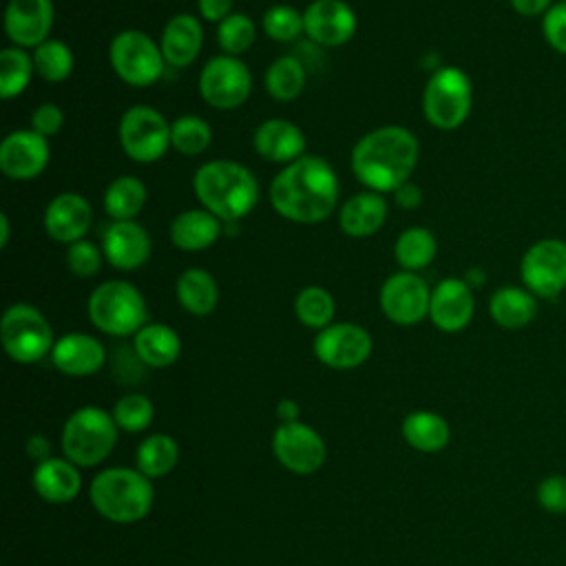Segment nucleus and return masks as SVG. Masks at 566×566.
Listing matches in <instances>:
<instances>
[{
	"label": "nucleus",
	"mask_w": 566,
	"mask_h": 566,
	"mask_svg": "<svg viewBox=\"0 0 566 566\" xmlns=\"http://www.w3.org/2000/svg\"><path fill=\"white\" fill-rule=\"evenodd\" d=\"M276 416H279L281 424H283V422H296V420H298V405H296V400L283 398V400L276 405Z\"/></svg>",
	"instance_id": "nucleus-51"
},
{
	"label": "nucleus",
	"mask_w": 566,
	"mask_h": 566,
	"mask_svg": "<svg viewBox=\"0 0 566 566\" xmlns=\"http://www.w3.org/2000/svg\"><path fill=\"white\" fill-rule=\"evenodd\" d=\"M192 190L201 208L223 223H237L259 203V181L254 172L234 159H210L192 175Z\"/></svg>",
	"instance_id": "nucleus-3"
},
{
	"label": "nucleus",
	"mask_w": 566,
	"mask_h": 566,
	"mask_svg": "<svg viewBox=\"0 0 566 566\" xmlns=\"http://www.w3.org/2000/svg\"><path fill=\"white\" fill-rule=\"evenodd\" d=\"M93 509L115 524H133L144 520L155 500L153 482L139 469L111 467L99 471L88 486Z\"/></svg>",
	"instance_id": "nucleus-4"
},
{
	"label": "nucleus",
	"mask_w": 566,
	"mask_h": 566,
	"mask_svg": "<svg viewBox=\"0 0 566 566\" xmlns=\"http://www.w3.org/2000/svg\"><path fill=\"white\" fill-rule=\"evenodd\" d=\"M64 126V113L53 102H42L31 111V128L42 137H55Z\"/></svg>",
	"instance_id": "nucleus-46"
},
{
	"label": "nucleus",
	"mask_w": 566,
	"mask_h": 566,
	"mask_svg": "<svg viewBox=\"0 0 566 566\" xmlns=\"http://www.w3.org/2000/svg\"><path fill=\"white\" fill-rule=\"evenodd\" d=\"M418 157V137L400 124H387L365 133L354 144L349 168L365 190L385 195L409 181Z\"/></svg>",
	"instance_id": "nucleus-2"
},
{
	"label": "nucleus",
	"mask_w": 566,
	"mask_h": 566,
	"mask_svg": "<svg viewBox=\"0 0 566 566\" xmlns=\"http://www.w3.org/2000/svg\"><path fill=\"white\" fill-rule=\"evenodd\" d=\"M305 35L325 49L347 44L356 29L358 18L356 11L345 0H312L303 9Z\"/></svg>",
	"instance_id": "nucleus-17"
},
{
	"label": "nucleus",
	"mask_w": 566,
	"mask_h": 566,
	"mask_svg": "<svg viewBox=\"0 0 566 566\" xmlns=\"http://www.w3.org/2000/svg\"><path fill=\"white\" fill-rule=\"evenodd\" d=\"M199 15L208 22H223L232 11V0H197Z\"/></svg>",
	"instance_id": "nucleus-47"
},
{
	"label": "nucleus",
	"mask_w": 566,
	"mask_h": 566,
	"mask_svg": "<svg viewBox=\"0 0 566 566\" xmlns=\"http://www.w3.org/2000/svg\"><path fill=\"white\" fill-rule=\"evenodd\" d=\"M102 245H95L88 239H80L71 245H66V268L77 279H93L99 274L104 263Z\"/></svg>",
	"instance_id": "nucleus-43"
},
{
	"label": "nucleus",
	"mask_w": 566,
	"mask_h": 566,
	"mask_svg": "<svg viewBox=\"0 0 566 566\" xmlns=\"http://www.w3.org/2000/svg\"><path fill=\"white\" fill-rule=\"evenodd\" d=\"M102 252L104 259L122 272H130L142 268L153 252L150 234L148 230L137 223L135 219L130 221H111L106 230L102 232Z\"/></svg>",
	"instance_id": "nucleus-20"
},
{
	"label": "nucleus",
	"mask_w": 566,
	"mask_h": 566,
	"mask_svg": "<svg viewBox=\"0 0 566 566\" xmlns=\"http://www.w3.org/2000/svg\"><path fill=\"white\" fill-rule=\"evenodd\" d=\"M438 254L436 234L429 228L413 226L398 234L394 243V256L402 270L418 272L427 268Z\"/></svg>",
	"instance_id": "nucleus-35"
},
{
	"label": "nucleus",
	"mask_w": 566,
	"mask_h": 566,
	"mask_svg": "<svg viewBox=\"0 0 566 566\" xmlns=\"http://www.w3.org/2000/svg\"><path fill=\"white\" fill-rule=\"evenodd\" d=\"M252 73L241 57L214 55L199 71V93L217 111H232L248 102Z\"/></svg>",
	"instance_id": "nucleus-11"
},
{
	"label": "nucleus",
	"mask_w": 566,
	"mask_h": 566,
	"mask_svg": "<svg viewBox=\"0 0 566 566\" xmlns=\"http://www.w3.org/2000/svg\"><path fill=\"white\" fill-rule=\"evenodd\" d=\"M91 323L108 336H135L148 323L146 298L137 285L124 279L99 283L86 301Z\"/></svg>",
	"instance_id": "nucleus-5"
},
{
	"label": "nucleus",
	"mask_w": 566,
	"mask_h": 566,
	"mask_svg": "<svg viewBox=\"0 0 566 566\" xmlns=\"http://www.w3.org/2000/svg\"><path fill=\"white\" fill-rule=\"evenodd\" d=\"M431 287L429 283L409 270H398L389 274L378 292V305L385 318L396 325L409 327L429 318Z\"/></svg>",
	"instance_id": "nucleus-13"
},
{
	"label": "nucleus",
	"mask_w": 566,
	"mask_h": 566,
	"mask_svg": "<svg viewBox=\"0 0 566 566\" xmlns=\"http://www.w3.org/2000/svg\"><path fill=\"white\" fill-rule=\"evenodd\" d=\"M402 438L409 447H413L416 451L422 453H436L442 451L449 440H451V429L449 422L436 413V411H411L405 420H402Z\"/></svg>",
	"instance_id": "nucleus-31"
},
{
	"label": "nucleus",
	"mask_w": 566,
	"mask_h": 566,
	"mask_svg": "<svg viewBox=\"0 0 566 566\" xmlns=\"http://www.w3.org/2000/svg\"><path fill=\"white\" fill-rule=\"evenodd\" d=\"M256 40V27L252 22V18H248L245 13H230L223 22L217 24V44L221 49V53L226 55H243L245 51L252 49Z\"/></svg>",
	"instance_id": "nucleus-41"
},
{
	"label": "nucleus",
	"mask_w": 566,
	"mask_h": 566,
	"mask_svg": "<svg viewBox=\"0 0 566 566\" xmlns=\"http://www.w3.org/2000/svg\"><path fill=\"white\" fill-rule=\"evenodd\" d=\"M51 360L57 371L82 378L97 374L106 363V347L99 338L84 334V332H71L55 340L51 349Z\"/></svg>",
	"instance_id": "nucleus-23"
},
{
	"label": "nucleus",
	"mask_w": 566,
	"mask_h": 566,
	"mask_svg": "<svg viewBox=\"0 0 566 566\" xmlns=\"http://www.w3.org/2000/svg\"><path fill=\"white\" fill-rule=\"evenodd\" d=\"M133 349L144 363V367L164 369L170 367L181 354L179 334L166 323H146L133 336Z\"/></svg>",
	"instance_id": "nucleus-29"
},
{
	"label": "nucleus",
	"mask_w": 566,
	"mask_h": 566,
	"mask_svg": "<svg viewBox=\"0 0 566 566\" xmlns=\"http://www.w3.org/2000/svg\"><path fill=\"white\" fill-rule=\"evenodd\" d=\"M164 60L172 69L190 66L203 46V27L192 13L172 15L159 38Z\"/></svg>",
	"instance_id": "nucleus-24"
},
{
	"label": "nucleus",
	"mask_w": 566,
	"mask_h": 566,
	"mask_svg": "<svg viewBox=\"0 0 566 566\" xmlns=\"http://www.w3.org/2000/svg\"><path fill=\"white\" fill-rule=\"evenodd\" d=\"M223 221L206 208H190L179 212L168 228L170 241L184 252H201L219 241Z\"/></svg>",
	"instance_id": "nucleus-26"
},
{
	"label": "nucleus",
	"mask_w": 566,
	"mask_h": 566,
	"mask_svg": "<svg viewBox=\"0 0 566 566\" xmlns=\"http://www.w3.org/2000/svg\"><path fill=\"white\" fill-rule=\"evenodd\" d=\"M489 314L502 329H524L537 316V296L524 285H502L489 298Z\"/></svg>",
	"instance_id": "nucleus-28"
},
{
	"label": "nucleus",
	"mask_w": 566,
	"mask_h": 566,
	"mask_svg": "<svg viewBox=\"0 0 566 566\" xmlns=\"http://www.w3.org/2000/svg\"><path fill=\"white\" fill-rule=\"evenodd\" d=\"M542 35L553 51L566 55V0L555 2L542 15Z\"/></svg>",
	"instance_id": "nucleus-45"
},
{
	"label": "nucleus",
	"mask_w": 566,
	"mask_h": 566,
	"mask_svg": "<svg viewBox=\"0 0 566 566\" xmlns=\"http://www.w3.org/2000/svg\"><path fill=\"white\" fill-rule=\"evenodd\" d=\"M473 106V84L458 66L436 69L422 91V113L440 130L462 126Z\"/></svg>",
	"instance_id": "nucleus-7"
},
{
	"label": "nucleus",
	"mask_w": 566,
	"mask_h": 566,
	"mask_svg": "<svg viewBox=\"0 0 566 566\" xmlns=\"http://www.w3.org/2000/svg\"><path fill=\"white\" fill-rule=\"evenodd\" d=\"M42 223L49 239L71 245L86 237L93 223V208L80 192H60L46 203Z\"/></svg>",
	"instance_id": "nucleus-21"
},
{
	"label": "nucleus",
	"mask_w": 566,
	"mask_h": 566,
	"mask_svg": "<svg viewBox=\"0 0 566 566\" xmlns=\"http://www.w3.org/2000/svg\"><path fill=\"white\" fill-rule=\"evenodd\" d=\"M35 73L33 57L27 49L20 46H4L0 51V97L13 99L27 91L31 77Z\"/></svg>",
	"instance_id": "nucleus-37"
},
{
	"label": "nucleus",
	"mask_w": 566,
	"mask_h": 566,
	"mask_svg": "<svg viewBox=\"0 0 566 566\" xmlns=\"http://www.w3.org/2000/svg\"><path fill=\"white\" fill-rule=\"evenodd\" d=\"M55 22L53 0H9L4 9V33L20 49H35L51 38Z\"/></svg>",
	"instance_id": "nucleus-18"
},
{
	"label": "nucleus",
	"mask_w": 566,
	"mask_h": 566,
	"mask_svg": "<svg viewBox=\"0 0 566 566\" xmlns=\"http://www.w3.org/2000/svg\"><path fill=\"white\" fill-rule=\"evenodd\" d=\"M272 453L287 471L296 475H310L323 467L327 449L316 429L296 420L276 427L272 436Z\"/></svg>",
	"instance_id": "nucleus-14"
},
{
	"label": "nucleus",
	"mask_w": 566,
	"mask_h": 566,
	"mask_svg": "<svg viewBox=\"0 0 566 566\" xmlns=\"http://www.w3.org/2000/svg\"><path fill=\"white\" fill-rule=\"evenodd\" d=\"M51 159L49 139L33 128H20L0 142V172L15 181H27L44 172Z\"/></svg>",
	"instance_id": "nucleus-16"
},
{
	"label": "nucleus",
	"mask_w": 566,
	"mask_h": 566,
	"mask_svg": "<svg viewBox=\"0 0 566 566\" xmlns=\"http://www.w3.org/2000/svg\"><path fill=\"white\" fill-rule=\"evenodd\" d=\"M179 462V444L168 433H153L139 442L135 451V469H139L146 478L157 480L168 475Z\"/></svg>",
	"instance_id": "nucleus-34"
},
{
	"label": "nucleus",
	"mask_w": 566,
	"mask_h": 566,
	"mask_svg": "<svg viewBox=\"0 0 566 566\" xmlns=\"http://www.w3.org/2000/svg\"><path fill=\"white\" fill-rule=\"evenodd\" d=\"M338 175L325 157L303 155L270 181V203L287 221L314 226L332 217L338 203Z\"/></svg>",
	"instance_id": "nucleus-1"
},
{
	"label": "nucleus",
	"mask_w": 566,
	"mask_h": 566,
	"mask_svg": "<svg viewBox=\"0 0 566 566\" xmlns=\"http://www.w3.org/2000/svg\"><path fill=\"white\" fill-rule=\"evenodd\" d=\"M179 305L192 316H208L219 303L217 279L206 268H186L175 283Z\"/></svg>",
	"instance_id": "nucleus-30"
},
{
	"label": "nucleus",
	"mask_w": 566,
	"mask_h": 566,
	"mask_svg": "<svg viewBox=\"0 0 566 566\" xmlns=\"http://www.w3.org/2000/svg\"><path fill=\"white\" fill-rule=\"evenodd\" d=\"M146 199H148L146 184L139 177L119 175L106 186L102 206L113 221H130L144 210Z\"/></svg>",
	"instance_id": "nucleus-32"
},
{
	"label": "nucleus",
	"mask_w": 566,
	"mask_h": 566,
	"mask_svg": "<svg viewBox=\"0 0 566 566\" xmlns=\"http://www.w3.org/2000/svg\"><path fill=\"white\" fill-rule=\"evenodd\" d=\"M33 489L35 493L51 502L64 504L77 497L82 489L80 467L66 458H49L33 469Z\"/></svg>",
	"instance_id": "nucleus-27"
},
{
	"label": "nucleus",
	"mask_w": 566,
	"mask_h": 566,
	"mask_svg": "<svg viewBox=\"0 0 566 566\" xmlns=\"http://www.w3.org/2000/svg\"><path fill=\"white\" fill-rule=\"evenodd\" d=\"M371 334L356 323H332L316 332L312 349L314 356L332 369L360 367L371 356Z\"/></svg>",
	"instance_id": "nucleus-15"
},
{
	"label": "nucleus",
	"mask_w": 566,
	"mask_h": 566,
	"mask_svg": "<svg viewBox=\"0 0 566 566\" xmlns=\"http://www.w3.org/2000/svg\"><path fill=\"white\" fill-rule=\"evenodd\" d=\"M387 212L389 206L380 192L360 190L338 208V226L347 237L365 239L382 228Z\"/></svg>",
	"instance_id": "nucleus-25"
},
{
	"label": "nucleus",
	"mask_w": 566,
	"mask_h": 566,
	"mask_svg": "<svg viewBox=\"0 0 566 566\" xmlns=\"http://www.w3.org/2000/svg\"><path fill=\"white\" fill-rule=\"evenodd\" d=\"M475 312V296L473 287L458 276H449L438 281L431 287V303H429V321L447 334L462 332Z\"/></svg>",
	"instance_id": "nucleus-19"
},
{
	"label": "nucleus",
	"mask_w": 566,
	"mask_h": 566,
	"mask_svg": "<svg viewBox=\"0 0 566 566\" xmlns=\"http://www.w3.org/2000/svg\"><path fill=\"white\" fill-rule=\"evenodd\" d=\"M11 241V219L7 212H0V248L4 250Z\"/></svg>",
	"instance_id": "nucleus-53"
},
{
	"label": "nucleus",
	"mask_w": 566,
	"mask_h": 566,
	"mask_svg": "<svg viewBox=\"0 0 566 566\" xmlns=\"http://www.w3.org/2000/svg\"><path fill=\"white\" fill-rule=\"evenodd\" d=\"M513 11L524 18H542L555 2L553 0H509Z\"/></svg>",
	"instance_id": "nucleus-49"
},
{
	"label": "nucleus",
	"mask_w": 566,
	"mask_h": 566,
	"mask_svg": "<svg viewBox=\"0 0 566 566\" xmlns=\"http://www.w3.org/2000/svg\"><path fill=\"white\" fill-rule=\"evenodd\" d=\"M252 146L261 159L287 166L305 155L307 139L303 128L294 122L272 117L254 128Z\"/></svg>",
	"instance_id": "nucleus-22"
},
{
	"label": "nucleus",
	"mask_w": 566,
	"mask_h": 566,
	"mask_svg": "<svg viewBox=\"0 0 566 566\" xmlns=\"http://www.w3.org/2000/svg\"><path fill=\"white\" fill-rule=\"evenodd\" d=\"M537 504L553 515H566V475L551 473L539 480L535 489Z\"/></svg>",
	"instance_id": "nucleus-44"
},
{
	"label": "nucleus",
	"mask_w": 566,
	"mask_h": 566,
	"mask_svg": "<svg viewBox=\"0 0 566 566\" xmlns=\"http://www.w3.org/2000/svg\"><path fill=\"white\" fill-rule=\"evenodd\" d=\"M462 279H464L473 290H475V287H482V285H484L486 274H484V270H482V268H469V270H467V274H464Z\"/></svg>",
	"instance_id": "nucleus-52"
},
{
	"label": "nucleus",
	"mask_w": 566,
	"mask_h": 566,
	"mask_svg": "<svg viewBox=\"0 0 566 566\" xmlns=\"http://www.w3.org/2000/svg\"><path fill=\"white\" fill-rule=\"evenodd\" d=\"M117 139L124 155L137 164H153L172 148L170 122L148 104H135L122 113Z\"/></svg>",
	"instance_id": "nucleus-10"
},
{
	"label": "nucleus",
	"mask_w": 566,
	"mask_h": 566,
	"mask_svg": "<svg viewBox=\"0 0 566 566\" xmlns=\"http://www.w3.org/2000/svg\"><path fill=\"white\" fill-rule=\"evenodd\" d=\"M31 57H33L35 75H40L49 84H60L69 80L75 66V55L71 46L57 38H49L42 44H38Z\"/></svg>",
	"instance_id": "nucleus-36"
},
{
	"label": "nucleus",
	"mask_w": 566,
	"mask_h": 566,
	"mask_svg": "<svg viewBox=\"0 0 566 566\" xmlns=\"http://www.w3.org/2000/svg\"><path fill=\"white\" fill-rule=\"evenodd\" d=\"M391 195H394V203L402 210H416L422 203V190L411 179L405 181L402 186H398Z\"/></svg>",
	"instance_id": "nucleus-48"
},
{
	"label": "nucleus",
	"mask_w": 566,
	"mask_h": 566,
	"mask_svg": "<svg viewBox=\"0 0 566 566\" xmlns=\"http://www.w3.org/2000/svg\"><path fill=\"white\" fill-rule=\"evenodd\" d=\"M60 442L64 458L73 464L97 467L111 455L117 442V424L102 407L84 405L66 418Z\"/></svg>",
	"instance_id": "nucleus-6"
},
{
	"label": "nucleus",
	"mask_w": 566,
	"mask_h": 566,
	"mask_svg": "<svg viewBox=\"0 0 566 566\" xmlns=\"http://www.w3.org/2000/svg\"><path fill=\"white\" fill-rule=\"evenodd\" d=\"M0 340L7 356L20 365H31L51 356L55 345L49 318L31 303H13L0 318Z\"/></svg>",
	"instance_id": "nucleus-8"
},
{
	"label": "nucleus",
	"mask_w": 566,
	"mask_h": 566,
	"mask_svg": "<svg viewBox=\"0 0 566 566\" xmlns=\"http://www.w3.org/2000/svg\"><path fill=\"white\" fill-rule=\"evenodd\" d=\"M294 314L305 327L321 332L334 323L336 301L329 290L321 285H307L294 296Z\"/></svg>",
	"instance_id": "nucleus-38"
},
{
	"label": "nucleus",
	"mask_w": 566,
	"mask_h": 566,
	"mask_svg": "<svg viewBox=\"0 0 566 566\" xmlns=\"http://www.w3.org/2000/svg\"><path fill=\"white\" fill-rule=\"evenodd\" d=\"M172 148L186 157H197L212 144V126L192 113H184L170 122Z\"/></svg>",
	"instance_id": "nucleus-39"
},
{
	"label": "nucleus",
	"mask_w": 566,
	"mask_h": 566,
	"mask_svg": "<svg viewBox=\"0 0 566 566\" xmlns=\"http://www.w3.org/2000/svg\"><path fill=\"white\" fill-rule=\"evenodd\" d=\"M263 84L272 99L292 102L303 93L307 84L305 64L296 55H279L265 69Z\"/></svg>",
	"instance_id": "nucleus-33"
},
{
	"label": "nucleus",
	"mask_w": 566,
	"mask_h": 566,
	"mask_svg": "<svg viewBox=\"0 0 566 566\" xmlns=\"http://www.w3.org/2000/svg\"><path fill=\"white\" fill-rule=\"evenodd\" d=\"M27 455H29L35 464H40V462L53 458V455H51V442H49L42 433L31 436V438L27 440Z\"/></svg>",
	"instance_id": "nucleus-50"
},
{
	"label": "nucleus",
	"mask_w": 566,
	"mask_h": 566,
	"mask_svg": "<svg viewBox=\"0 0 566 566\" xmlns=\"http://www.w3.org/2000/svg\"><path fill=\"white\" fill-rule=\"evenodd\" d=\"M108 62L115 75L135 88L153 86L168 66L161 46L139 29H124L115 33L108 44Z\"/></svg>",
	"instance_id": "nucleus-9"
},
{
	"label": "nucleus",
	"mask_w": 566,
	"mask_h": 566,
	"mask_svg": "<svg viewBox=\"0 0 566 566\" xmlns=\"http://www.w3.org/2000/svg\"><path fill=\"white\" fill-rule=\"evenodd\" d=\"M261 29L274 42H294L305 33L303 11L285 2L270 4L261 15Z\"/></svg>",
	"instance_id": "nucleus-40"
},
{
	"label": "nucleus",
	"mask_w": 566,
	"mask_h": 566,
	"mask_svg": "<svg viewBox=\"0 0 566 566\" xmlns=\"http://www.w3.org/2000/svg\"><path fill=\"white\" fill-rule=\"evenodd\" d=\"M520 276L537 298H557L566 290V241L557 237L535 241L520 261Z\"/></svg>",
	"instance_id": "nucleus-12"
},
{
	"label": "nucleus",
	"mask_w": 566,
	"mask_h": 566,
	"mask_svg": "<svg viewBox=\"0 0 566 566\" xmlns=\"http://www.w3.org/2000/svg\"><path fill=\"white\" fill-rule=\"evenodd\" d=\"M111 416H113L117 429L128 431V433H137V431H144V429L150 427V422L155 418V407H153L148 396L130 391V394H124L115 402Z\"/></svg>",
	"instance_id": "nucleus-42"
}]
</instances>
